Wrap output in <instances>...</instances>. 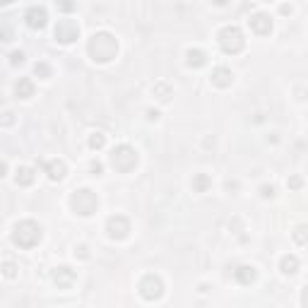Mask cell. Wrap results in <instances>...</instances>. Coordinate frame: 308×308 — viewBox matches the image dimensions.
Segmentation results:
<instances>
[{
  "instance_id": "d4e9b609",
  "label": "cell",
  "mask_w": 308,
  "mask_h": 308,
  "mask_svg": "<svg viewBox=\"0 0 308 308\" xmlns=\"http://www.w3.org/2000/svg\"><path fill=\"white\" fill-rule=\"evenodd\" d=\"M2 270H5V277H10V280H12L14 275H17V272H14V263H10V260H5V265H2Z\"/></svg>"
},
{
  "instance_id": "603a6c76",
  "label": "cell",
  "mask_w": 308,
  "mask_h": 308,
  "mask_svg": "<svg viewBox=\"0 0 308 308\" xmlns=\"http://www.w3.org/2000/svg\"><path fill=\"white\" fill-rule=\"evenodd\" d=\"M104 145H106V137H104L101 133H94L92 137H89V147L92 149H101Z\"/></svg>"
},
{
  "instance_id": "4dcf8cb0",
  "label": "cell",
  "mask_w": 308,
  "mask_h": 308,
  "mask_svg": "<svg viewBox=\"0 0 308 308\" xmlns=\"http://www.w3.org/2000/svg\"><path fill=\"white\" fill-rule=\"evenodd\" d=\"M10 123H12V113L7 111V113H5V125H10Z\"/></svg>"
},
{
  "instance_id": "e0dca14e",
  "label": "cell",
  "mask_w": 308,
  "mask_h": 308,
  "mask_svg": "<svg viewBox=\"0 0 308 308\" xmlns=\"http://www.w3.org/2000/svg\"><path fill=\"white\" fill-rule=\"evenodd\" d=\"M14 92L19 99H29V96H34V82L29 80V77H19V82L14 84Z\"/></svg>"
},
{
  "instance_id": "2e32d148",
  "label": "cell",
  "mask_w": 308,
  "mask_h": 308,
  "mask_svg": "<svg viewBox=\"0 0 308 308\" xmlns=\"http://www.w3.org/2000/svg\"><path fill=\"white\" fill-rule=\"evenodd\" d=\"M14 181H17V186H31V183L36 181V174H34L31 166H19V169H17V176H14Z\"/></svg>"
},
{
  "instance_id": "ffe728a7",
  "label": "cell",
  "mask_w": 308,
  "mask_h": 308,
  "mask_svg": "<svg viewBox=\"0 0 308 308\" xmlns=\"http://www.w3.org/2000/svg\"><path fill=\"white\" fill-rule=\"evenodd\" d=\"M212 186V178L207 174H195L193 176V190L195 193H207V188Z\"/></svg>"
},
{
  "instance_id": "9c48e42d",
  "label": "cell",
  "mask_w": 308,
  "mask_h": 308,
  "mask_svg": "<svg viewBox=\"0 0 308 308\" xmlns=\"http://www.w3.org/2000/svg\"><path fill=\"white\" fill-rule=\"evenodd\" d=\"M248 24L253 29V34L258 36H268L270 31H272V19H270L265 12H255L251 19H248Z\"/></svg>"
},
{
  "instance_id": "4316f807",
  "label": "cell",
  "mask_w": 308,
  "mask_h": 308,
  "mask_svg": "<svg viewBox=\"0 0 308 308\" xmlns=\"http://www.w3.org/2000/svg\"><path fill=\"white\" fill-rule=\"evenodd\" d=\"M260 195H263V198H272V195H275V188H272V186H263V188H260Z\"/></svg>"
},
{
  "instance_id": "5b68a950",
  "label": "cell",
  "mask_w": 308,
  "mask_h": 308,
  "mask_svg": "<svg viewBox=\"0 0 308 308\" xmlns=\"http://www.w3.org/2000/svg\"><path fill=\"white\" fill-rule=\"evenodd\" d=\"M219 46H222V51L229 55H236L241 53L243 48H246V39H243V31L239 27H234V24H229L219 31Z\"/></svg>"
},
{
  "instance_id": "ac0fdd59",
  "label": "cell",
  "mask_w": 308,
  "mask_h": 308,
  "mask_svg": "<svg viewBox=\"0 0 308 308\" xmlns=\"http://www.w3.org/2000/svg\"><path fill=\"white\" fill-rule=\"evenodd\" d=\"M152 92H154V96L159 99L161 104H166V101H169V99L174 96V92H171V87H169L166 82H157V84L152 87Z\"/></svg>"
},
{
  "instance_id": "44dd1931",
  "label": "cell",
  "mask_w": 308,
  "mask_h": 308,
  "mask_svg": "<svg viewBox=\"0 0 308 308\" xmlns=\"http://www.w3.org/2000/svg\"><path fill=\"white\" fill-rule=\"evenodd\" d=\"M292 236H294V241L299 243V246H308V227L306 224L296 227L294 231H292Z\"/></svg>"
},
{
  "instance_id": "f1b7e54d",
  "label": "cell",
  "mask_w": 308,
  "mask_h": 308,
  "mask_svg": "<svg viewBox=\"0 0 308 308\" xmlns=\"http://www.w3.org/2000/svg\"><path fill=\"white\" fill-rule=\"evenodd\" d=\"M301 301H304V306L308 308V284L304 287V294H301Z\"/></svg>"
},
{
  "instance_id": "277c9868",
  "label": "cell",
  "mask_w": 308,
  "mask_h": 308,
  "mask_svg": "<svg viewBox=\"0 0 308 308\" xmlns=\"http://www.w3.org/2000/svg\"><path fill=\"white\" fill-rule=\"evenodd\" d=\"M137 152L130 145H118V147L111 152V166L118 171V174H130L135 166H137Z\"/></svg>"
},
{
  "instance_id": "7402d4cb",
  "label": "cell",
  "mask_w": 308,
  "mask_h": 308,
  "mask_svg": "<svg viewBox=\"0 0 308 308\" xmlns=\"http://www.w3.org/2000/svg\"><path fill=\"white\" fill-rule=\"evenodd\" d=\"M34 72L39 75L41 80H48V77H51V67H48V63H43V60L34 65Z\"/></svg>"
},
{
  "instance_id": "3957f363",
  "label": "cell",
  "mask_w": 308,
  "mask_h": 308,
  "mask_svg": "<svg viewBox=\"0 0 308 308\" xmlns=\"http://www.w3.org/2000/svg\"><path fill=\"white\" fill-rule=\"evenodd\" d=\"M70 205H72V210L80 217H92L99 210V198H96V193H92L89 188H80V190L72 193Z\"/></svg>"
},
{
  "instance_id": "7c38bea8",
  "label": "cell",
  "mask_w": 308,
  "mask_h": 308,
  "mask_svg": "<svg viewBox=\"0 0 308 308\" xmlns=\"http://www.w3.org/2000/svg\"><path fill=\"white\" fill-rule=\"evenodd\" d=\"M231 82H234V72L229 70V67L219 65L212 70V84L215 87H219V89H227V87H231Z\"/></svg>"
},
{
  "instance_id": "ba28073f",
  "label": "cell",
  "mask_w": 308,
  "mask_h": 308,
  "mask_svg": "<svg viewBox=\"0 0 308 308\" xmlns=\"http://www.w3.org/2000/svg\"><path fill=\"white\" fill-rule=\"evenodd\" d=\"M106 231H108V236H111V239H116V241L128 239V236H130V222H128V217H123V215L108 217Z\"/></svg>"
},
{
  "instance_id": "30bf717a",
  "label": "cell",
  "mask_w": 308,
  "mask_h": 308,
  "mask_svg": "<svg viewBox=\"0 0 308 308\" xmlns=\"http://www.w3.org/2000/svg\"><path fill=\"white\" fill-rule=\"evenodd\" d=\"M77 280V275H75V270L67 268V265H60V268H55L53 272V282L58 284V289H70L72 284Z\"/></svg>"
},
{
  "instance_id": "f546056e",
  "label": "cell",
  "mask_w": 308,
  "mask_h": 308,
  "mask_svg": "<svg viewBox=\"0 0 308 308\" xmlns=\"http://www.w3.org/2000/svg\"><path fill=\"white\" fill-rule=\"evenodd\" d=\"M60 10H63V12H72V10H75V5H70V2H63V5H60Z\"/></svg>"
},
{
  "instance_id": "9a60e30c",
  "label": "cell",
  "mask_w": 308,
  "mask_h": 308,
  "mask_svg": "<svg viewBox=\"0 0 308 308\" xmlns=\"http://www.w3.org/2000/svg\"><path fill=\"white\" fill-rule=\"evenodd\" d=\"M234 277L239 284H251V282H255V268L253 265H241V268L234 270Z\"/></svg>"
},
{
  "instance_id": "8fae6325",
  "label": "cell",
  "mask_w": 308,
  "mask_h": 308,
  "mask_svg": "<svg viewBox=\"0 0 308 308\" xmlns=\"http://www.w3.org/2000/svg\"><path fill=\"white\" fill-rule=\"evenodd\" d=\"M24 19H27V24L31 29H43V27H46L48 14H46V10H43V7L34 5V7H29L27 12H24Z\"/></svg>"
},
{
  "instance_id": "4fadbf2b",
  "label": "cell",
  "mask_w": 308,
  "mask_h": 308,
  "mask_svg": "<svg viewBox=\"0 0 308 308\" xmlns=\"http://www.w3.org/2000/svg\"><path fill=\"white\" fill-rule=\"evenodd\" d=\"M46 174H48L51 181H63V178H65V161L63 159L46 161Z\"/></svg>"
},
{
  "instance_id": "52a82bcc",
  "label": "cell",
  "mask_w": 308,
  "mask_h": 308,
  "mask_svg": "<svg viewBox=\"0 0 308 308\" xmlns=\"http://www.w3.org/2000/svg\"><path fill=\"white\" fill-rule=\"evenodd\" d=\"M53 36L58 43H72L80 36V24L75 19H58V24L53 29Z\"/></svg>"
},
{
  "instance_id": "484cf974",
  "label": "cell",
  "mask_w": 308,
  "mask_h": 308,
  "mask_svg": "<svg viewBox=\"0 0 308 308\" xmlns=\"http://www.w3.org/2000/svg\"><path fill=\"white\" fill-rule=\"evenodd\" d=\"M10 63H12V65H22V63H24V53H22V51H14V53L10 55Z\"/></svg>"
},
{
  "instance_id": "7a4b0ae2",
  "label": "cell",
  "mask_w": 308,
  "mask_h": 308,
  "mask_svg": "<svg viewBox=\"0 0 308 308\" xmlns=\"http://www.w3.org/2000/svg\"><path fill=\"white\" fill-rule=\"evenodd\" d=\"M12 241H14V246H19V248H24V251L34 248V246L41 241V224L34 222V219L19 222L12 231Z\"/></svg>"
},
{
  "instance_id": "cb8c5ba5",
  "label": "cell",
  "mask_w": 308,
  "mask_h": 308,
  "mask_svg": "<svg viewBox=\"0 0 308 308\" xmlns=\"http://www.w3.org/2000/svg\"><path fill=\"white\" fill-rule=\"evenodd\" d=\"M287 186L292 188V190H299V188L304 186V181H301V176H292V178L287 181Z\"/></svg>"
},
{
  "instance_id": "83f0119b",
  "label": "cell",
  "mask_w": 308,
  "mask_h": 308,
  "mask_svg": "<svg viewBox=\"0 0 308 308\" xmlns=\"http://www.w3.org/2000/svg\"><path fill=\"white\" fill-rule=\"evenodd\" d=\"M92 171H94V174H96V176H99V174H101V171H104V166H101L99 161H92Z\"/></svg>"
},
{
  "instance_id": "d6986e66",
  "label": "cell",
  "mask_w": 308,
  "mask_h": 308,
  "mask_svg": "<svg viewBox=\"0 0 308 308\" xmlns=\"http://www.w3.org/2000/svg\"><path fill=\"white\" fill-rule=\"evenodd\" d=\"M280 268L284 275H294V272H299V258L296 255H284L280 260Z\"/></svg>"
},
{
  "instance_id": "6da1fadb",
  "label": "cell",
  "mask_w": 308,
  "mask_h": 308,
  "mask_svg": "<svg viewBox=\"0 0 308 308\" xmlns=\"http://www.w3.org/2000/svg\"><path fill=\"white\" fill-rule=\"evenodd\" d=\"M87 51L94 63H111L118 55V39L111 31H96L87 43Z\"/></svg>"
},
{
  "instance_id": "8992f818",
  "label": "cell",
  "mask_w": 308,
  "mask_h": 308,
  "mask_svg": "<svg viewBox=\"0 0 308 308\" xmlns=\"http://www.w3.org/2000/svg\"><path fill=\"white\" fill-rule=\"evenodd\" d=\"M161 294H164V282H161L159 275L149 272L140 280V296L145 301H157V299H161Z\"/></svg>"
},
{
  "instance_id": "5bb4252c",
  "label": "cell",
  "mask_w": 308,
  "mask_h": 308,
  "mask_svg": "<svg viewBox=\"0 0 308 308\" xmlns=\"http://www.w3.org/2000/svg\"><path fill=\"white\" fill-rule=\"evenodd\" d=\"M186 63H188V67H205L207 65V55L202 53L200 48H188Z\"/></svg>"
}]
</instances>
